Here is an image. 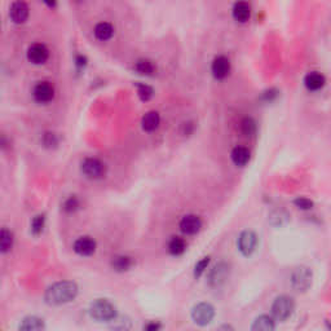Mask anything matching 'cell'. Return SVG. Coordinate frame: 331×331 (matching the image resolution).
<instances>
[{
    "mask_svg": "<svg viewBox=\"0 0 331 331\" xmlns=\"http://www.w3.org/2000/svg\"><path fill=\"white\" fill-rule=\"evenodd\" d=\"M45 225V216L44 215H38L33 219L31 221V232L34 236H39L43 232Z\"/></svg>",
    "mask_w": 331,
    "mask_h": 331,
    "instance_id": "obj_30",
    "label": "cell"
},
{
    "mask_svg": "<svg viewBox=\"0 0 331 331\" xmlns=\"http://www.w3.org/2000/svg\"><path fill=\"white\" fill-rule=\"evenodd\" d=\"M132 264H134V261L127 255H118V256H114L113 260H111V268L116 272L128 271Z\"/></svg>",
    "mask_w": 331,
    "mask_h": 331,
    "instance_id": "obj_22",
    "label": "cell"
},
{
    "mask_svg": "<svg viewBox=\"0 0 331 331\" xmlns=\"http://www.w3.org/2000/svg\"><path fill=\"white\" fill-rule=\"evenodd\" d=\"M34 100L39 104H47L54 97V87L49 82H39L33 90Z\"/></svg>",
    "mask_w": 331,
    "mask_h": 331,
    "instance_id": "obj_9",
    "label": "cell"
},
{
    "mask_svg": "<svg viewBox=\"0 0 331 331\" xmlns=\"http://www.w3.org/2000/svg\"><path fill=\"white\" fill-rule=\"evenodd\" d=\"M78 295L77 284L72 281H60L47 289L45 303L49 305H62L74 300Z\"/></svg>",
    "mask_w": 331,
    "mask_h": 331,
    "instance_id": "obj_1",
    "label": "cell"
},
{
    "mask_svg": "<svg viewBox=\"0 0 331 331\" xmlns=\"http://www.w3.org/2000/svg\"><path fill=\"white\" fill-rule=\"evenodd\" d=\"M202 228V220L200 216L197 215H186L180 221V229L182 233L188 234V236H193L197 234Z\"/></svg>",
    "mask_w": 331,
    "mask_h": 331,
    "instance_id": "obj_11",
    "label": "cell"
},
{
    "mask_svg": "<svg viewBox=\"0 0 331 331\" xmlns=\"http://www.w3.org/2000/svg\"><path fill=\"white\" fill-rule=\"evenodd\" d=\"M135 70L143 75H152L155 72V66L148 58H140L135 63Z\"/></svg>",
    "mask_w": 331,
    "mask_h": 331,
    "instance_id": "obj_26",
    "label": "cell"
},
{
    "mask_svg": "<svg viewBox=\"0 0 331 331\" xmlns=\"http://www.w3.org/2000/svg\"><path fill=\"white\" fill-rule=\"evenodd\" d=\"M9 17L15 24H24L29 17V7L25 2H15L9 9Z\"/></svg>",
    "mask_w": 331,
    "mask_h": 331,
    "instance_id": "obj_12",
    "label": "cell"
},
{
    "mask_svg": "<svg viewBox=\"0 0 331 331\" xmlns=\"http://www.w3.org/2000/svg\"><path fill=\"white\" fill-rule=\"evenodd\" d=\"M230 273V266L225 261L218 262L214 268L210 271L209 278H207V282L211 287L216 289V287H220L221 285H224L227 282L228 277H229Z\"/></svg>",
    "mask_w": 331,
    "mask_h": 331,
    "instance_id": "obj_6",
    "label": "cell"
},
{
    "mask_svg": "<svg viewBox=\"0 0 331 331\" xmlns=\"http://www.w3.org/2000/svg\"><path fill=\"white\" fill-rule=\"evenodd\" d=\"M294 309H295V303H294L293 298L287 295H281L276 298V300L272 304V316L277 321L284 322L293 314Z\"/></svg>",
    "mask_w": 331,
    "mask_h": 331,
    "instance_id": "obj_3",
    "label": "cell"
},
{
    "mask_svg": "<svg viewBox=\"0 0 331 331\" xmlns=\"http://www.w3.org/2000/svg\"><path fill=\"white\" fill-rule=\"evenodd\" d=\"M325 83L326 79L321 73L312 72L305 75L304 78V84L309 91H319L321 88H323Z\"/></svg>",
    "mask_w": 331,
    "mask_h": 331,
    "instance_id": "obj_17",
    "label": "cell"
},
{
    "mask_svg": "<svg viewBox=\"0 0 331 331\" xmlns=\"http://www.w3.org/2000/svg\"><path fill=\"white\" fill-rule=\"evenodd\" d=\"M290 216L285 210H275L269 214V223L273 227H282L289 221Z\"/></svg>",
    "mask_w": 331,
    "mask_h": 331,
    "instance_id": "obj_24",
    "label": "cell"
},
{
    "mask_svg": "<svg viewBox=\"0 0 331 331\" xmlns=\"http://www.w3.org/2000/svg\"><path fill=\"white\" fill-rule=\"evenodd\" d=\"M131 326H132L131 319H129L128 317H124V316L122 317L116 316L110 322L111 331H129Z\"/></svg>",
    "mask_w": 331,
    "mask_h": 331,
    "instance_id": "obj_27",
    "label": "cell"
},
{
    "mask_svg": "<svg viewBox=\"0 0 331 331\" xmlns=\"http://www.w3.org/2000/svg\"><path fill=\"white\" fill-rule=\"evenodd\" d=\"M230 157H232L233 163L236 164V166L243 167L250 161V150L245 147H236L232 150Z\"/></svg>",
    "mask_w": 331,
    "mask_h": 331,
    "instance_id": "obj_19",
    "label": "cell"
},
{
    "mask_svg": "<svg viewBox=\"0 0 331 331\" xmlns=\"http://www.w3.org/2000/svg\"><path fill=\"white\" fill-rule=\"evenodd\" d=\"M57 138L54 134H45L44 138H43V144H44L45 147H53V145H57Z\"/></svg>",
    "mask_w": 331,
    "mask_h": 331,
    "instance_id": "obj_34",
    "label": "cell"
},
{
    "mask_svg": "<svg viewBox=\"0 0 331 331\" xmlns=\"http://www.w3.org/2000/svg\"><path fill=\"white\" fill-rule=\"evenodd\" d=\"M212 75L216 79H224L230 73V62L225 56H218L211 65Z\"/></svg>",
    "mask_w": 331,
    "mask_h": 331,
    "instance_id": "obj_13",
    "label": "cell"
},
{
    "mask_svg": "<svg viewBox=\"0 0 331 331\" xmlns=\"http://www.w3.org/2000/svg\"><path fill=\"white\" fill-rule=\"evenodd\" d=\"M209 264H210V256H206V257H203V259H201L200 261L195 264V268H194V277L200 278L201 276L205 273V271L207 269Z\"/></svg>",
    "mask_w": 331,
    "mask_h": 331,
    "instance_id": "obj_31",
    "label": "cell"
},
{
    "mask_svg": "<svg viewBox=\"0 0 331 331\" xmlns=\"http://www.w3.org/2000/svg\"><path fill=\"white\" fill-rule=\"evenodd\" d=\"M216 331H236V330L233 328L232 325H228V323H225V325H221Z\"/></svg>",
    "mask_w": 331,
    "mask_h": 331,
    "instance_id": "obj_38",
    "label": "cell"
},
{
    "mask_svg": "<svg viewBox=\"0 0 331 331\" xmlns=\"http://www.w3.org/2000/svg\"><path fill=\"white\" fill-rule=\"evenodd\" d=\"M44 321L36 316L25 317L18 326V331H44Z\"/></svg>",
    "mask_w": 331,
    "mask_h": 331,
    "instance_id": "obj_15",
    "label": "cell"
},
{
    "mask_svg": "<svg viewBox=\"0 0 331 331\" xmlns=\"http://www.w3.org/2000/svg\"><path fill=\"white\" fill-rule=\"evenodd\" d=\"M257 246V236L252 230H245L242 232L238 237V250L242 255L250 256Z\"/></svg>",
    "mask_w": 331,
    "mask_h": 331,
    "instance_id": "obj_8",
    "label": "cell"
},
{
    "mask_svg": "<svg viewBox=\"0 0 331 331\" xmlns=\"http://www.w3.org/2000/svg\"><path fill=\"white\" fill-rule=\"evenodd\" d=\"M251 16V8L245 2H238L233 7V17L234 20L241 24H245L248 21V18Z\"/></svg>",
    "mask_w": 331,
    "mask_h": 331,
    "instance_id": "obj_18",
    "label": "cell"
},
{
    "mask_svg": "<svg viewBox=\"0 0 331 331\" xmlns=\"http://www.w3.org/2000/svg\"><path fill=\"white\" fill-rule=\"evenodd\" d=\"M294 205H295V206L300 210H310L312 207H313V202L305 197L296 198V200L294 201Z\"/></svg>",
    "mask_w": 331,
    "mask_h": 331,
    "instance_id": "obj_32",
    "label": "cell"
},
{
    "mask_svg": "<svg viewBox=\"0 0 331 331\" xmlns=\"http://www.w3.org/2000/svg\"><path fill=\"white\" fill-rule=\"evenodd\" d=\"M277 96H278V91L269 90V91H266V92L262 93L261 99L264 100L266 102H271V101H273V100H275Z\"/></svg>",
    "mask_w": 331,
    "mask_h": 331,
    "instance_id": "obj_35",
    "label": "cell"
},
{
    "mask_svg": "<svg viewBox=\"0 0 331 331\" xmlns=\"http://www.w3.org/2000/svg\"><path fill=\"white\" fill-rule=\"evenodd\" d=\"M13 247V233L8 230L7 228L2 229L0 233V251L3 254H7L9 251L12 250Z\"/></svg>",
    "mask_w": 331,
    "mask_h": 331,
    "instance_id": "obj_23",
    "label": "cell"
},
{
    "mask_svg": "<svg viewBox=\"0 0 331 331\" xmlns=\"http://www.w3.org/2000/svg\"><path fill=\"white\" fill-rule=\"evenodd\" d=\"M186 250V243L180 237H172V239L168 243V251L173 256H179V255L184 254V251Z\"/></svg>",
    "mask_w": 331,
    "mask_h": 331,
    "instance_id": "obj_25",
    "label": "cell"
},
{
    "mask_svg": "<svg viewBox=\"0 0 331 331\" xmlns=\"http://www.w3.org/2000/svg\"><path fill=\"white\" fill-rule=\"evenodd\" d=\"M136 87H138L139 96H140V99L143 100V101H149L153 97V95H154L153 88L150 86H148V84L136 83Z\"/></svg>",
    "mask_w": 331,
    "mask_h": 331,
    "instance_id": "obj_29",
    "label": "cell"
},
{
    "mask_svg": "<svg viewBox=\"0 0 331 331\" xmlns=\"http://www.w3.org/2000/svg\"><path fill=\"white\" fill-rule=\"evenodd\" d=\"M162 325L158 321H150L144 326V331H161Z\"/></svg>",
    "mask_w": 331,
    "mask_h": 331,
    "instance_id": "obj_36",
    "label": "cell"
},
{
    "mask_svg": "<svg viewBox=\"0 0 331 331\" xmlns=\"http://www.w3.org/2000/svg\"><path fill=\"white\" fill-rule=\"evenodd\" d=\"M78 209H79V201L77 197H70L63 205V210L68 212H74Z\"/></svg>",
    "mask_w": 331,
    "mask_h": 331,
    "instance_id": "obj_33",
    "label": "cell"
},
{
    "mask_svg": "<svg viewBox=\"0 0 331 331\" xmlns=\"http://www.w3.org/2000/svg\"><path fill=\"white\" fill-rule=\"evenodd\" d=\"M93 33H95V36L99 39V40L105 42V40H109V39L113 36L114 27L113 25L109 24V22H100V24L96 25Z\"/></svg>",
    "mask_w": 331,
    "mask_h": 331,
    "instance_id": "obj_21",
    "label": "cell"
},
{
    "mask_svg": "<svg viewBox=\"0 0 331 331\" xmlns=\"http://www.w3.org/2000/svg\"><path fill=\"white\" fill-rule=\"evenodd\" d=\"M87 65V58L84 56H78L77 57V66L79 69L84 68Z\"/></svg>",
    "mask_w": 331,
    "mask_h": 331,
    "instance_id": "obj_37",
    "label": "cell"
},
{
    "mask_svg": "<svg viewBox=\"0 0 331 331\" xmlns=\"http://www.w3.org/2000/svg\"><path fill=\"white\" fill-rule=\"evenodd\" d=\"M276 323L273 317L267 316V314H261V316L256 317L255 321L251 325V331H275Z\"/></svg>",
    "mask_w": 331,
    "mask_h": 331,
    "instance_id": "obj_16",
    "label": "cell"
},
{
    "mask_svg": "<svg viewBox=\"0 0 331 331\" xmlns=\"http://www.w3.org/2000/svg\"><path fill=\"white\" fill-rule=\"evenodd\" d=\"M49 57V51L44 44L36 43L27 49V60L34 65H42Z\"/></svg>",
    "mask_w": 331,
    "mask_h": 331,
    "instance_id": "obj_10",
    "label": "cell"
},
{
    "mask_svg": "<svg viewBox=\"0 0 331 331\" xmlns=\"http://www.w3.org/2000/svg\"><path fill=\"white\" fill-rule=\"evenodd\" d=\"M82 172L88 179H101L106 173V166L97 158H86L82 162Z\"/></svg>",
    "mask_w": 331,
    "mask_h": 331,
    "instance_id": "obj_7",
    "label": "cell"
},
{
    "mask_svg": "<svg viewBox=\"0 0 331 331\" xmlns=\"http://www.w3.org/2000/svg\"><path fill=\"white\" fill-rule=\"evenodd\" d=\"M312 285V271L307 267H298L291 275V286L299 293H304Z\"/></svg>",
    "mask_w": 331,
    "mask_h": 331,
    "instance_id": "obj_4",
    "label": "cell"
},
{
    "mask_svg": "<svg viewBox=\"0 0 331 331\" xmlns=\"http://www.w3.org/2000/svg\"><path fill=\"white\" fill-rule=\"evenodd\" d=\"M159 123H161V116H159V114L157 113V111H149V113L144 115L141 124H143L144 131L152 132L158 128Z\"/></svg>",
    "mask_w": 331,
    "mask_h": 331,
    "instance_id": "obj_20",
    "label": "cell"
},
{
    "mask_svg": "<svg viewBox=\"0 0 331 331\" xmlns=\"http://www.w3.org/2000/svg\"><path fill=\"white\" fill-rule=\"evenodd\" d=\"M215 317V308L210 303H198L191 309V318L197 325L206 326Z\"/></svg>",
    "mask_w": 331,
    "mask_h": 331,
    "instance_id": "obj_5",
    "label": "cell"
},
{
    "mask_svg": "<svg viewBox=\"0 0 331 331\" xmlns=\"http://www.w3.org/2000/svg\"><path fill=\"white\" fill-rule=\"evenodd\" d=\"M90 316L99 322H111L116 317V308L108 299H97L91 304Z\"/></svg>",
    "mask_w": 331,
    "mask_h": 331,
    "instance_id": "obj_2",
    "label": "cell"
},
{
    "mask_svg": "<svg viewBox=\"0 0 331 331\" xmlns=\"http://www.w3.org/2000/svg\"><path fill=\"white\" fill-rule=\"evenodd\" d=\"M74 251L82 256H90L96 251V242L91 237H81L74 242Z\"/></svg>",
    "mask_w": 331,
    "mask_h": 331,
    "instance_id": "obj_14",
    "label": "cell"
},
{
    "mask_svg": "<svg viewBox=\"0 0 331 331\" xmlns=\"http://www.w3.org/2000/svg\"><path fill=\"white\" fill-rule=\"evenodd\" d=\"M256 122H255L252 118H250V116H246V118H243L241 122V131L242 134L245 135V136H247V138H252L255 134H256Z\"/></svg>",
    "mask_w": 331,
    "mask_h": 331,
    "instance_id": "obj_28",
    "label": "cell"
}]
</instances>
